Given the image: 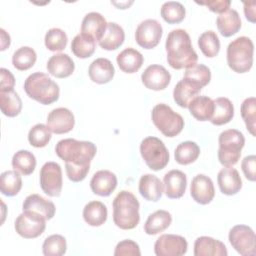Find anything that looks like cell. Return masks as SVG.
Listing matches in <instances>:
<instances>
[{
  "instance_id": "6da1fadb",
  "label": "cell",
  "mask_w": 256,
  "mask_h": 256,
  "mask_svg": "<svg viewBox=\"0 0 256 256\" xmlns=\"http://www.w3.org/2000/svg\"><path fill=\"white\" fill-rule=\"evenodd\" d=\"M168 64L176 70L189 68L198 61V55L193 49L191 38L183 29L172 30L166 39Z\"/></svg>"
},
{
  "instance_id": "7a4b0ae2",
  "label": "cell",
  "mask_w": 256,
  "mask_h": 256,
  "mask_svg": "<svg viewBox=\"0 0 256 256\" xmlns=\"http://www.w3.org/2000/svg\"><path fill=\"white\" fill-rule=\"evenodd\" d=\"M140 203L129 191L123 190L113 201V220L122 230H132L140 222Z\"/></svg>"
},
{
  "instance_id": "3957f363",
  "label": "cell",
  "mask_w": 256,
  "mask_h": 256,
  "mask_svg": "<svg viewBox=\"0 0 256 256\" xmlns=\"http://www.w3.org/2000/svg\"><path fill=\"white\" fill-rule=\"evenodd\" d=\"M26 94L43 105H50L58 101L60 96L59 85L47 74L36 72L27 77L24 83Z\"/></svg>"
},
{
  "instance_id": "277c9868",
  "label": "cell",
  "mask_w": 256,
  "mask_h": 256,
  "mask_svg": "<svg viewBox=\"0 0 256 256\" xmlns=\"http://www.w3.org/2000/svg\"><path fill=\"white\" fill-rule=\"evenodd\" d=\"M55 152L65 163L89 165L97 153V148L92 142L68 138L57 143Z\"/></svg>"
},
{
  "instance_id": "5b68a950",
  "label": "cell",
  "mask_w": 256,
  "mask_h": 256,
  "mask_svg": "<svg viewBox=\"0 0 256 256\" xmlns=\"http://www.w3.org/2000/svg\"><path fill=\"white\" fill-rule=\"evenodd\" d=\"M254 44L246 36L238 37L227 47V63L234 72L242 74L253 66Z\"/></svg>"
},
{
  "instance_id": "8992f818",
  "label": "cell",
  "mask_w": 256,
  "mask_h": 256,
  "mask_svg": "<svg viewBox=\"0 0 256 256\" xmlns=\"http://www.w3.org/2000/svg\"><path fill=\"white\" fill-rule=\"evenodd\" d=\"M219 162L225 167H233L241 157V151L245 145V137L236 129H228L219 135Z\"/></svg>"
},
{
  "instance_id": "52a82bcc",
  "label": "cell",
  "mask_w": 256,
  "mask_h": 256,
  "mask_svg": "<svg viewBox=\"0 0 256 256\" xmlns=\"http://www.w3.org/2000/svg\"><path fill=\"white\" fill-rule=\"evenodd\" d=\"M151 117L154 125L166 137L173 138L184 128L183 117L164 103L157 104L153 108Z\"/></svg>"
},
{
  "instance_id": "ba28073f",
  "label": "cell",
  "mask_w": 256,
  "mask_h": 256,
  "mask_svg": "<svg viewBox=\"0 0 256 256\" xmlns=\"http://www.w3.org/2000/svg\"><path fill=\"white\" fill-rule=\"evenodd\" d=\"M140 153L146 165L153 171L164 169L170 160L168 149L157 137H146L140 144Z\"/></svg>"
},
{
  "instance_id": "9c48e42d",
  "label": "cell",
  "mask_w": 256,
  "mask_h": 256,
  "mask_svg": "<svg viewBox=\"0 0 256 256\" xmlns=\"http://www.w3.org/2000/svg\"><path fill=\"white\" fill-rule=\"evenodd\" d=\"M46 229V219L33 211H23L15 221L16 232L25 239L41 236Z\"/></svg>"
},
{
  "instance_id": "30bf717a",
  "label": "cell",
  "mask_w": 256,
  "mask_h": 256,
  "mask_svg": "<svg viewBox=\"0 0 256 256\" xmlns=\"http://www.w3.org/2000/svg\"><path fill=\"white\" fill-rule=\"evenodd\" d=\"M40 185L43 192L50 197H59L63 187L61 166L56 162L45 163L40 171Z\"/></svg>"
},
{
  "instance_id": "8fae6325",
  "label": "cell",
  "mask_w": 256,
  "mask_h": 256,
  "mask_svg": "<svg viewBox=\"0 0 256 256\" xmlns=\"http://www.w3.org/2000/svg\"><path fill=\"white\" fill-rule=\"evenodd\" d=\"M255 240V232L246 225H236L229 232L230 244L243 256H254L256 254Z\"/></svg>"
},
{
  "instance_id": "7c38bea8",
  "label": "cell",
  "mask_w": 256,
  "mask_h": 256,
  "mask_svg": "<svg viewBox=\"0 0 256 256\" xmlns=\"http://www.w3.org/2000/svg\"><path fill=\"white\" fill-rule=\"evenodd\" d=\"M163 36V27L155 19L142 21L135 32V39L139 46L144 49H153L161 41Z\"/></svg>"
},
{
  "instance_id": "4fadbf2b",
  "label": "cell",
  "mask_w": 256,
  "mask_h": 256,
  "mask_svg": "<svg viewBox=\"0 0 256 256\" xmlns=\"http://www.w3.org/2000/svg\"><path fill=\"white\" fill-rule=\"evenodd\" d=\"M187 240L174 234H164L160 236L154 245V251L157 256H181L187 253Z\"/></svg>"
},
{
  "instance_id": "5bb4252c",
  "label": "cell",
  "mask_w": 256,
  "mask_h": 256,
  "mask_svg": "<svg viewBox=\"0 0 256 256\" xmlns=\"http://www.w3.org/2000/svg\"><path fill=\"white\" fill-rule=\"evenodd\" d=\"M142 83L144 86L150 90L160 91L168 87L171 82L170 72L161 65H150L141 76Z\"/></svg>"
},
{
  "instance_id": "9a60e30c",
  "label": "cell",
  "mask_w": 256,
  "mask_h": 256,
  "mask_svg": "<svg viewBox=\"0 0 256 256\" xmlns=\"http://www.w3.org/2000/svg\"><path fill=\"white\" fill-rule=\"evenodd\" d=\"M74 114L67 108H56L47 117V126L54 134H66L74 128Z\"/></svg>"
},
{
  "instance_id": "2e32d148",
  "label": "cell",
  "mask_w": 256,
  "mask_h": 256,
  "mask_svg": "<svg viewBox=\"0 0 256 256\" xmlns=\"http://www.w3.org/2000/svg\"><path fill=\"white\" fill-rule=\"evenodd\" d=\"M191 196L201 205H207L211 203L215 196V188L213 181L210 177L204 174L196 175L191 182Z\"/></svg>"
},
{
  "instance_id": "e0dca14e",
  "label": "cell",
  "mask_w": 256,
  "mask_h": 256,
  "mask_svg": "<svg viewBox=\"0 0 256 256\" xmlns=\"http://www.w3.org/2000/svg\"><path fill=\"white\" fill-rule=\"evenodd\" d=\"M117 184V176L109 170L97 171L90 181L92 192L102 197L110 196L116 189Z\"/></svg>"
},
{
  "instance_id": "ac0fdd59",
  "label": "cell",
  "mask_w": 256,
  "mask_h": 256,
  "mask_svg": "<svg viewBox=\"0 0 256 256\" xmlns=\"http://www.w3.org/2000/svg\"><path fill=\"white\" fill-rule=\"evenodd\" d=\"M202 87L200 85L189 79L183 78L176 84L174 88V101L181 108H188L191 101L199 96Z\"/></svg>"
},
{
  "instance_id": "d6986e66",
  "label": "cell",
  "mask_w": 256,
  "mask_h": 256,
  "mask_svg": "<svg viewBox=\"0 0 256 256\" xmlns=\"http://www.w3.org/2000/svg\"><path fill=\"white\" fill-rule=\"evenodd\" d=\"M165 194L170 199H179L185 192L187 187V177L180 170H171L165 174L163 179Z\"/></svg>"
},
{
  "instance_id": "ffe728a7",
  "label": "cell",
  "mask_w": 256,
  "mask_h": 256,
  "mask_svg": "<svg viewBox=\"0 0 256 256\" xmlns=\"http://www.w3.org/2000/svg\"><path fill=\"white\" fill-rule=\"evenodd\" d=\"M218 185L221 192L227 196L237 194L242 189V179L239 172L232 167L221 169L217 177Z\"/></svg>"
},
{
  "instance_id": "44dd1931",
  "label": "cell",
  "mask_w": 256,
  "mask_h": 256,
  "mask_svg": "<svg viewBox=\"0 0 256 256\" xmlns=\"http://www.w3.org/2000/svg\"><path fill=\"white\" fill-rule=\"evenodd\" d=\"M88 74L94 83L102 85L109 83L113 79L115 68L109 59L98 58L90 64Z\"/></svg>"
},
{
  "instance_id": "7402d4cb",
  "label": "cell",
  "mask_w": 256,
  "mask_h": 256,
  "mask_svg": "<svg viewBox=\"0 0 256 256\" xmlns=\"http://www.w3.org/2000/svg\"><path fill=\"white\" fill-rule=\"evenodd\" d=\"M47 70L49 74L56 78H67L71 76L75 70L74 61L70 56L64 53H58L48 60Z\"/></svg>"
},
{
  "instance_id": "603a6c76",
  "label": "cell",
  "mask_w": 256,
  "mask_h": 256,
  "mask_svg": "<svg viewBox=\"0 0 256 256\" xmlns=\"http://www.w3.org/2000/svg\"><path fill=\"white\" fill-rule=\"evenodd\" d=\"M195 256H227L228 251L224 243L208 236L196 239L194 243Z\"/></svg>"
},
{
  "instance_id": "cb8c5ba5",
  "label": "cell",
  "mask_w": 256,
  "mask_h": 256,
  "mask_svg": "<svg viewBox=\"0 0 256 256\" xmlns=\"http://www.w3.org/2000/svg\"><path fill=\"white\" fill-rule=\"evenodd\" d=\"M139 192L147 201L157 202L162 197L164 185L157 176L145 174L139 180Z\"/></svg>"
},
{
  "instance_id": "d4e9b609",
  "label": "cell",
  "mask_w": 256,
  "mask_h": 256,
  "mask_svg": "<svg viewBox=\"0 0 256 256\" xmlns=\"http://www.w3.org/2000/svg\"><path fill=\"white\" fill-rule=\"evenodd\" d=\"M107 24L106 19L100 13L90 12L83 18L81 33L87 34L99 42L106 31Z\"/></svg>"
},
{
  "instance_id": "484cf974",
  "label": "cell",
  "mask_w": 256,
  "mask_h": 256,
  "mask_svg": "<svg viewBox=\"0 0 256 256\" xmlns=\"http://www.w3.org/2000/svg\"><path fill=\"white\" fill-rule=\"evenodd\" d=\"M23 211H33L42 215L46 220H51L55 216L56 207L52 201L38 194H32L24 200Z\"/></svg>"
},
{
  "instance_id": "4316f807",
  "label": "cell",
  "mask_w": 256,
  "mask_h": 256,
  "mask_svg": "<svg viewBox=\"0 0 256 256\" xmlns=\"http://www.w3.org/2000/svg\"><path fill=\"white\" fill-rule=\"evenodd\" d=\"M217 28L222 36L231 37L235 35L242 26L239 13L234 9H228L220 14L216 20Z\"/></svg>"
},
{
  "instance_id": "83f0119b",
  "label": "cell",
  "mask_w": 256,
  "mask_h": 256,
  "mask_svg": "<svg viewBox=\"0 0 256 256\" xmlns=\"http://www.w3.org/2000/svg\"><path fill=\"white\" fill-rule=\"evenodd\" d=\"M143 63V55L134 48H127L117 56V64L120 70L127 74L136 73Z\"/></svg>"
},
{
  "instance_id": "f1b7e54d",
  "label": "cell",
  "mask_w": 256,
  "mask_h": 256,
  "mask_svg": "<svg viewBox=\"0 0 256 256\" xmlns=\"http://www.w3.org/2000/svg\"><path fill=\"white\" fill-rule=\"evenodd\" d=\"M124 40L125 32L123 28L115 22H110L107 24L106 31L98 43L102 49L112 51L118 49L124 43Z\"/></svg>"
},
{
  "instance_id": "f546056e",
  "label": "cell",
  "mask_w": 256,
  "mask_h": 256,
  "mask_svg": "<svg viewBox=\"0 0 256 256\" xmlns=\"http://www.w3.org/2000/svg\"><path fill=\"white\" fill-rule=\"evenodd\" d=\"M188 109L198 121H210L214 112V100L208 96H197L191 101Z\"/></svg>"
},
{
  "instance_id": "4dcf8cb0",
  "label": "cell",
  "mask_w": 256,
  "mask_h": 256,
  "mask_svg": "<svg viewBox=\"0 0 256 256\" xmlns=\"http://www.w3.org/2000/svg\"><path fill=\"white\" fill-rule=\"evenodd\" d=\"M107 217V207L100 201L89 202L83 209V218L85 222L92 227H99L103 225L106 222Z\"/></svg>"
},
{
  "instance_id": "1f68e13d",
  "label": "cell",
  "mask_w": 256,
  "mask_h": 256,
  "mask_svg": "<svg viewBox=\"0 0 256 256\" xmlns=\"http://www.w3.org/2000/svg\"><path fill=\"white\" fill-rule=\"evenodd\" d=\"M172 223V216L168 211L158 210L149 215L144 225V231L147 235H157L165 231Z\"/></svg>"
},
{
  "instance_id": "d6a6232c",
  "label": "cell",
  "mask_w": 256,
  "mask_h": 256,
  "mask_svg": "<svg viewBox=\"0 0 256 256\" xmlns=\"http://www.w3.org/2000/svg\"><path fill=\"white\" fill-rule=\"evenodd\" d=\"M234 117V106L232 102L225 97L214 100V112L210 122L216 126H222L229 123Z\"/></svg>"
},
{
  "instance_id": "836d02e7",
  "label": "cell",
  "mask_w": 256,
  "mask_h": 256,
  "mask_svg": "<svg viewBox=\"0 0 256 256\" xmlns=\"http://www.w3.org/2000/svg\"><path fill=\"white\" fill-rule=\"evenodd\" d=\"M95 49V39L84 33L76 35L71 43V51L76 57L80 59H86L91 57L94 54Z\"/></svg>"
},
{
  "instance_id": "e575fe53",
  "label": "cell",
  "mask_w": 256,
  "mask_h": 256,
  "mask_svg": "<svg viewBox=\"0 0 256 256\" xmlns=\"http://www.w3.org/2000/svg\"><path fill=\"white\" fill-rule=\"evenodd\" d=\"M22 188V178L16 170H8L0 176L1 193L8 197L16 196Z\"/></svg>"
},
{
  "instance_id": "d590c367",
  "label": "cell",
  "mask_w": 256,
  "mask_h": 256,
  "mask_svg": "<svg viewBox=\"0 0 256 256\" xmlns=\"http://www.w3.org/2000/svg\"><path fill=\"white\" fill-rule=\"evenodd\" d=\"M36 157L28 150H19L12 158V166L14 170L24 176L32 174L36 168Z\"/></svg>"
},
{
  "instance_id": "8d00e7d4",
  "label": "cell",
  "mask_w": 256,
  "mask_h": 256,
  "mask_svg": "<svg viewBox=\"0 0 256 256\" xmlns=\"http://www.w3.org/2000/svg\"><path fill=\"white\" fill-rule=\"evenodd\" d=\"M0 107L5 116L16 117L22 110V100L14 90L0 92Z\"/></svg>"
},
{
  "instance_id": "74e56055",
  "label": "cell",
  "mask_w": 256,
  "mask_h": 256,
  "mask_svg": "<svg viewBox=\"0 0 256 256\" xmlns=\"http://www.w3.org/2000/svg\"><path fill=\"white\" fill-rule=\"evenodd\" d=\"M200 156V147L193 141H185L179 144L175 150V160L180 165L194 163Z\"/></svg>"
},
{
  "instance_id": "f35d334b",
  "label": "cell",
  "mask_w": 256,
  "mask_h": 256,
  "mask_svg": "<svg viewBox=\"0 0 256 256\" xmlns=\"http://www.w3.org/2000/svg\"><path fill=\"white\" fill-rule=\"evenodd\" d=\"M37 60V54L31 47L24 46L16 50L12 57L13 66L19 71L29 70L34 66Z\"/></svg>"
},
{
  "instance_id": "ab89813d",
  "label": "cell",
  "mask_w": 256,
  "mask_h": 256,
  "mask_svg": "<svg viewBox=\"0 0 256 256\" xmlns=\"http://www.w3.org/2000/svg\"><path fill=\"white\" fill-rule=\"evenodd\" d=\"M198 45L207 58H214L220 51V40L218 35L210 30L202 33L198 39Z\"/></svg>"
},
{
  "instance_id": "60d3db41",
  "label": "cell",
  "mask_w": 256,
  "mask_h": 256,
  "mask_svg": "<svg viewBox=\"0 0 256 256\" xmlns=\"http://www.w3.org/2000/svg\"><path fill=\"white\" fill-rule=\"evenodd\" d=\"M161 16L168 24H178L185 19L186 9L180 2L168 1L161 7Z\"/></svg>"
},
{
  "instance_id": "b9f144b4",
  "label": "cell",
  "mask_w": 256,
  "mask_h": 256,
  "mask_svg": "<svg viewBox=\"0 0 256 256\" xmlns=\"http://www.w3.org/2000/svg\"><path fill=\"white\" fill-rule=\"evenodd\" d=\"M52 138V132L47 125L36 124L33 126L28 134V141L31 146L35 148L45 147Z\"/></svg>"
},
{
  "instance_id": "7bdbcfd3",
  "label": "cell",
  "mask_w": 256,
  "mask_h": 256,
  "mask_svg": "<svg viewBox=\"0 0 256 256\" xmlns=\"http://www.w3.org/2000/svg\"><path fill=\"white\" fill-rule=\"evenodd\" d=\"M45 256H61L67 251V242L62 235H51L47 237L42 246Z\"/></svg>"
},
{
  "instance_id": "ee69618b",
  "label": "cell",
  "mask_w": 256,
  "mask_h": 256,
  "mask_svg": "<svg viewBox=\"0 0 256 256\" xmlns=\"http://www.w3.org/2000/svg\"><path fill=\"white\" fill-rule=\"evenodd\" d=\"M68 43L67 34L60 28H52L45 35V46L52 52L62 51Z\"/></svg>"
},
{
  "instance_id": "f6af8a7d",
  "label": "cell",
  "mask_w": 256,
  "mask_h": 256,
  "mask_svg": "<svg viewBox=\"0 0 256 256\" xmlns=\"http://www.w3.org/2000/svg\"><path fill=\"white\" fill-rule=\"evenodd\" d=\"M184 78L197 83L203 88L207 86L211 81V71L207 66L203 64H195L186 69Z\"/></svg>"
},
{
  "instance_id": "bcb514c9",
  "label": "cell",
  "mask_w": 256,
  "mask_h": 256,
  "mask_svg": "<svg viewBox=\"0 0 256 256\" xmlns=\"http://www.w3.org/2000/svg\"><path fill=\"white\" fill-rule=\"evenodd\" d=\"M241 115L246 124L247 130L252 136H255V120H256V99L249 97L245 99L241 105Z\"/></svg>"
},
{
  "instance_id": "7dc6e473",
  "label": "cell",
  "mask_w": 256,
  "mask_h": 256,
  "mask_svg": "<svg viewBox=\"0 0 256 256\" xmlns=\"http://www.w3.org/2000/svg\"><path fill=\"white\" fill-rule=\"evenodd\" d=\"M66 168V173L72 182L78 183L83 181L87 174L90 171V164L89 165H76L72 163H66L65 165Z\"/></svg>"
},
{
  "instance_id": "c3c4849f",
  "label": "cell",
  "mask_w": 256,
  "mask_h": 256,
  "mask_svg": "<svg viewBox=\"0 0 256 256\" xmlns=\"http://www.w3.org/2000/svg\"><path fill=\"white\" fill-rule=\"evenodd\" d=\"M115 256H140L139 245L132 240H123L119 242L114 251Z\"/></svg>"
},
{
  "instance_id": "681fc988",
  "label": "cell",
  "mask_w": 256,
  "mask_h": 256,
  "mask_svg": "<svg viewBox=\"0 0 256 256\" xmlns=\"http://www.w3.org/2000/svg\"><path fill=\"white\" fill-rule=\"evenodd\" d=\"M199 5L206 6L210 11L214 13H219L222 14L225 11H227L230 8L231 1L230 0H209V1H202V2H197Z\"/></svg>"
},
{
  "instance_id": "f907efd6",
  "label": "cell",
  "mask_w": 256,
  "mask_h": 256,
  "mask_svg": "<svg viewBox=\"0 0 256 256\" xmlns=\"http://www.w3.org/2000/svg\"><path fill=\"white\" fill-rule=\"evenodd\" d=\"M242 170L243 173L245 175V177L251 181L254 182L256 179L255 176V168H256V157L255 155H249L246 156L243 160H242Z\"/></svg>"
},
{
  "instance_id": "816d5d0a",
  "label": "cell",
  "mask_w": 256,
  "mask_h": 256,
  "mask_svg": "<svg viewBox=\"0 0 256 256\" xmlns=\"http://www.w3.org/2000/svg\"><path fill=\"white\" fill-rule=\"evenodd\" d=\"M0 75H1L0 92H7V91L14 90V86H15L14 75L6 68L0 69Z\"/></svg>"
},
{
  "instance_id": "f5cc1de1",
  "label": "cell",
  "mask_w": 256,
  "mask_h": 256,
  "mask_svg": "<svg viewBox=\"0 0 256 256\" xmlns=\"http://www.w3.org/2000/svg\"><path fill=\"white\" fill-rule=\"evenodd\" d=\"M255 7H256V2L255 1H249V2H244V13L248 21L251 23L256 22V16H255Z\"/></svg>"
},
{
  "instance_id": "db71d44e",
  "label": "cell",
  "mask_w": 256,
  "mask_h": 256,
  "mask_svg": "<svg viewBox=\"0 0 256 256\" xmlns=\"http://www.w3.org/2000/svg\"><path fill=\"white\" fill-rule=\"evenodd\" d=\"M0 35H1V48L0 49H1V51H4L10 46L11 38H10V35L3 28L0 29Z\"/></svg>"
}]
</instances>
